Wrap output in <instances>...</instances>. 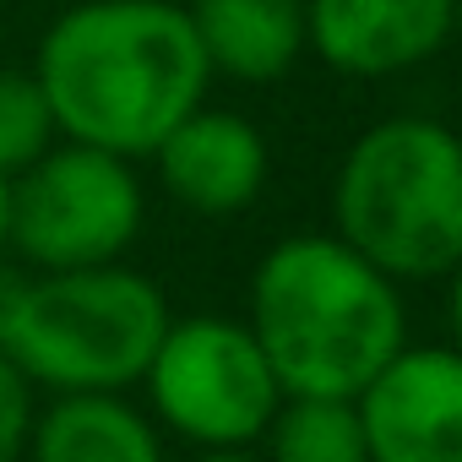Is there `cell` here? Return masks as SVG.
Here are the masks:
<instances>
[{"label": "cell", "mask_w": 462, "mask_h": 462, "mask_svg": "<svg viewBox=\"0 0 462 462\" xmlns=\"http://www.w3.org/2000/svg\"><path fill=\"white\" fill-rule=\"evenodd\" d=\"M33 77L66 142L131 163L152 158L212 88L180 0H77L44 28Z\"/></svg>", "instance_id": "cell-1"}, {"label": "cell", "mask_w": 462, "mask_h": 462, "mask_svg": "<svg viewBox=\"0 0 462 462\" xmlns=\"http://www.w3.org/2000/svg\"><path fill=\"white\" fill-rule=\"evenodd\" d=\"M245 327L283 397H354L408 343L402 283L337 235L278 240L251 273Z\"/></svg>", "instance_id": "cell-2"}, {"label": "cell", "mask_w": 462, "mask_h": 462, "mask_svg": "<svg viewBox=\"0 0 462 462\" xmlns=\"http://www.w3.org/2000/svg\"><path fill=\"white\" fill-rule=\"evenodd\" d=\"M332 235L392 283H446L462 262V147L430 115L354 136L332 180Z\"/></svg>", "instance_id": "cell-3"}, {"label": "cell", "mask_w": 462, "mask_h": 462, "mask_svg": "<svg viewBox=\"0 0 462 462\" xmlns=\"http://www.w3.org/2000/svg\"><path fill=\"white\" fill-rule=\"evenodd\" d=\"M169 321V294L125 262L28 273L0 354L33 392H131Z\"/></svg>", "instance_id": "cell-4"}, {"label": "cell", "mask_w": 462, "mask_h": 462, "mask_svg": "<svg viewBox=\"0 0 462 462\" xmlns=\"http://www.w3.org/2000/svg\"><path fill=\"white\" fill-rule=\"evenodd\" d=\"M136 386L147 392V419L196 451L256 446L283 402L262 343L235 316L169 321Z\"/></svg>", "instance_id": "cell-5"}, {"label": "cell", "mask_w": 462, "mask_h": 462, "mask_svg": "<svg viewBox=\"0 0 462 462\" xmlns=\"http://www.w3.org/2000/svg\"><path fill=\"white\" fill-rule=\"evenodd\" d=\"M147 190L136 163L88 142H55L12 174V256L28 273L125 262L142 235Z\"/></svg>", "instance_id": "cell-6"}, {"label": "cell", "mask_w": 462, "mask_h": 462, "mask_svg": "<svg viewBox=\"0 0 462 462\" xmlns=\"http://www.w3.org/2000/svg\"><path fill=\"white\" fill-rule=\"evenodd\" d=\"M370 462H462V359L446 343H402L359 392Z\"/></svg>", "instance_id": "cell-7"}, {"label": "cell", "mask_w": 462, "mask_h": 462, "mask_svg": "<svg viewBox=\"0 0 462 462\" xmlns=\"http://www.w3.org/2000/svg\"><path fill=\"white\" fill-rule=\"evenodd\" d=\"M457 0H305V50L343 77H402L446 50Z\"/></svg>", "instance_id": "cell-8"}, {"label": "cell", "mask_w": 462, "mask_h": 462, "mask_svg": "<svg viewBox=\"0 0 462 462\" xmlns=\"http://www.w3.org/2000/svg\"><path fill=\"white\" fill-rule=\"evenodd\" d=\"M152 163L169 201H180L196 217H235L256 207L273 174L262 125L240 109H212V104H196L152 147Z\"/></svg>", "instance_id": "cell-9"}, {"label": "cell", "mask_w": 462, "mask_h": 462, "mask_svg": "<svg viewBox=\"0 0 462 462\" xmlns=\"http://www.w3.org/2000/svg\"><path fill=\"white\" fill-rule=\"evenodd\" d=\"M185 17L228 82H278L305 55V0H185Z\"/></svg>", "instance_id": "cell-10"}, {"label": "cell", "mask_w": 462, "mask_h": 462, "mask_svg": "<svg viewBox=\"0 0 462 462\" xmlns=\"http://www.w3.org/2000/svg\"><path fill=\"white\" fill-rule=\"evenodd\" d=\"M28 462H163V430L120 392H60L33 413Z\"/></svg>", "instance_id": "cell-11"}, {"label": "cell", "mask_w": 462, "mask_h": 462, "mask_svg": "<svg viewBox=\"0 0 462 462\" xmlns=\"http://www.w3.org/2000/svg\"><path fill=\"white\" fill-rule=\"evenodd\" d=\"M262 446V462H370L354 397H283Z\"/></svg>", "instance_id": "cell-12"}, {"label": "cell", "mask_w": 462, "mask_h": 462, "mask_svg": "<svg viewBox=\"0 0 462 462\" xmlns=\"http://www.w3.org/2000/svg\"><path fill=\"white\" fill-rule=\"evenodd\" d=\"M60 142L50 98L33 71H0V174H23Z\"/></svg>", "instance_id": "cell-13"}, {"label": "cell", "mask_w": 462, "mask_h": 462, "mask_svg": "<svg viewBox=\"0 0 462 462\" xmlns=\"http://www.w3.org/2000/svg\"><path fill=\"white\" fill-rule=\"evenodd\" d=\"M33 413H39V392L33 381L0 354V462H23L28 451V430H33Z\"/></svg>", "instance_id": "cell-14"}, {"label": "cell", "mask_w": 462, "mask_h": 462, "mask_svg": "<svg viewBox=\"0 0 462 462\" xmlns=\"http://www.w3.org/2000/svg\"><path fill=\"white\" fill-rule=\"evenodd\" d=\"M23 289H28V273L0 262V348H6V332L17 321V305H23Z\"/></svg>", "instance_id": "cell-15"}, {"label": "cell", "mask_w": 462, "mask_h": 462, "mask_svg": "<svg viewBox=\"0 0 462 462\" xmlns=\"http://www.w3.org/2000/svg\"><path fill=\"white\" fill-rule=\"evenodd\" d=\"M12 256V174H0V262Z\"/></svg>", "instance_id": "cell-16"}, {"label": "cell", "mask_w": 462, "mask_h": 462, "mask_svg": "<svg viewBox=\"0 0 462 462\" xmlns=\"http://www.w3.org/2000/svg\"><path fill=\"white\" fill-rule=\"evenodd\" d=\"M190 462H262V457H256V451L245 446V451H196Z\"/></svg>", "instance_id": "cell-17"}]
</instances>
